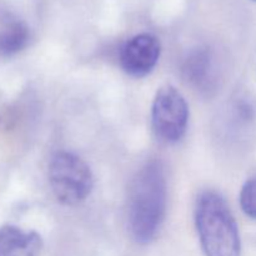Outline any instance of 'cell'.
<instances>
[{
	"instance_id": "cell-1",
	"label": "cell",
	"mask_w": 256,
	"mask_h": 256,
	"mask_svg": "<svg viewBox=\"0 0 256 256\" xmlns=\"http://www.w3.org/2000/svg\"><path fill=\"white\" fill-rule=\"evenodd\" d=\"M166 179L162 164H145L130 184L128 199V229L138 244L156 238L166 212Z\"/></svg>"
},
{
	"instance_id": "cell-2",
	"label": "cell",
	"mask_w": 256,
	"mask_h": 256,
	"mask_svg": "<svg viewBox=\"0 0 256 256\" xmlns=\"http://www.w3.org/2000/svg\"><path fill=\"white\" fill-rule=\"evenodd\" d=\"M195 225L205 256H242L239 228L222 195L204 192L198 198Z\"/></svg>"
},
{
	"instance_id": "cell-3",
	"label": "cell",
	"mask_w": 256,
	"mask_h": 256,
	"mask_svg": "<svg viewBox=\"0 0 256 256\" xmlns=\"http://www.w3.org/2000/svg\"><path fill=\"white\" fill-rule=\"evenodd\" d=\"M49 182L58 202L76 206L92 194L94 176L82 158L69 152H59L50 160Z\"/></svg>"
},
{
	"instance_id": "cell-4",
	"label": "cell",
	"mask_w": 256,
	"mask_h": 256,
	"mask_svg": "<svg viewBox=\"0 0 256 256\" xmlns=\"http://www.w3.org/2000/svg\"><path fill=\"white\" fill-rule=\"evenodd\" d=\"M189 122V108L184 96L172 85L158 90L152 108L154 134L165 144H175L185 135Z\"/></svg>"
},
{
	"instance_id": "cell-5",
	"label": "cell",
	"mask_w": 256,
	"mask_h": 256,
	"mask_svg": "<svg viewBox=\"0 0 256 256\" xmlns=\"http://www.w3.org/2000/svg\"><path fill=\"white\" fill-rule=\"evenodd\" d=\"M160 52L162 46L156 36L148 32L138 34L128 40L120 50V65L130 76H146L156 66Z\"/></svg>"
},
{
	"instance_id": "cell-6",
	"label": "cell",
	"mask_w": 256,
	"mask_h": 256,
	"mask_svg": "<svg viewBox=\"0 0 256 256\" xmlns=\"http://www.w3.org/2000/svg\"><path fill=\"white\" fill-rule=\"evenodd\" d=\"M42 239L38 232L15 225L0 228V256H39Z\"/></svg>"
},
{
	"instance_id": "cell-7",
	"label": "cell",
	"mask_w": 256,
	"mask_h": 256,
	"mask_svg": "<svg viewBox=\"0 0 256 256\" xmlns=\"http://www.w3.org/2000/svg\"><path fill=\"white\" fill-rule=\"evenodd\" d=\"M184 78L198 90L212 89L216 80L215 62L212 54L208 49H195L190 52L182 66Z\"/></svg>"
},
{
	"instance_id": "cell-8",
	"label": "cell",
	"mask_w": 256,
	"mask_h": 256,
	"mask_svg": "<svg viewBox=\"0 0 256 256\" xmlns=\"http://www.w3.org/2000/svg\"><path fill=\"white\" fill-rule=\"evenodd\" d=\"M30 39V30L24 22L8 18L0 25V55L12 56L22 52Z\"/></svg>"
},
{
	"instance_id": "cell-9",
	"label": "cell",
	"mask_w": 256,
	"mask_h": 256,
	"mask_svg": "<svg viewBox=\"0 0 256 256\" xmlns=\"http://www.w3.org/2000/svg\"><path fill=\"white\" fill-rule=\"evenodd\" d=\"M240 206L252 219H256V175L250 178L240 192Z\"/></svg>"
},
{
	"instance_id": "cell-10",
	"label": "cell",
	"mask_w": 256,
	"mask_h": 256,
	"mask_svg": "<svg viewBox=\"0 0 256 256\" xmlns=\"http://www.w3.org/2000/svg\"><path fill=\"white\" fill-rule=\"evenodd\" d=\"M254 2H256V0H254Z\"/></svg>"
}]
</instances>
